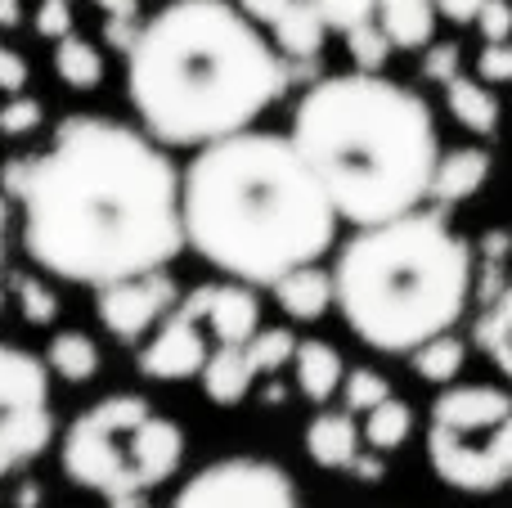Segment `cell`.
<instances>
[{
	"label": "cell",
	"mask_w": 512,
	"mask_h": 508,
	"mask_svg": "<svg viewBox=\"0 0 512 508\" xmlns=\"http://www.w3.org/2000/svg\"><path fill=\"white\" fill-rule=\"evenodd\" d=\"M23 248L63 284L104 288L171 266L185 248L180 171L167 144L113 117H68L36 158L9 162Z\"/></svg>",
	"instance_id": "cell-1"
},
{
	"label": "cell",
	"mask_w": 512,
	"mask_h": 508,
	"mask_svg": "<svg viewBox=\"0 0 512 508\" xmlns=\"http://www.w3.org/2000/svg\"><path fill=\"white\" fill-rule=\"evenodd\" d=\"M5 221H9V194L0 198V230H5Z\"/></svg>",
	"instance_id": "cell-42"
},
{
	"label": "cell",
	"mask_w": 512,
	"mask_h": 508,
	"mask_svg": "<svg viewBox=\"0 0 512 508\" xmlns=\"http://www.w3.org/2000/svg\"><path fill=\"white\" fill-rule=\"evenodd\" d=\"M90 5L104 9V41L113 50H131L135 36H140V0H90Z\"/></svg>",
	"instance_id": "cell-28"
},
{
	"label": "cell",
	"mask_w": 512,
	"mask_h": 508,
	"mask_svg": "<svg viewBox=\"0 0 512 508\" xmlns=\"http://www.w3.org/2000/svg\"><path fill=\"white\" fill-rule=\"evenodd\" d=\"M463 360H468V347H463V338L454 329L450 333H436V338H427L423 347L409 351V365H414V374L423 378V383H432V387L459 383Z\"/></svg>",
	"instance_id": "cell-22"
},
{
	"label": "cell",
	"mask_w": 512,
	"mask_h": 508,
	"mask_svg": "<svg viewBox=\"0 0 512 508\" xmlns=\"http://www.w3.org/2000/svg\"><path fill=\"white\" fill-rule=\"evenodd\" d=\"M248 347V356H252V365H256V374L261 378H274L283 365H292L297 360V347L301 342L292 338V329H256V338L243 342Z\"/></svg>",
	"instance_id": "cell-27"
},
{
	"label": "cell",
	"mask_w": 512,
	"mask_h": 508,
	"mask_svg": "<svg viewBox=\"0 0 512 508\" xmlns=\"http://www.w3.org/2000/svg\"><path fill=\"white\" fill-rule=\"evenodd\" d=\"M207 360V333L185 306L167 315V320L153 329V338L144 342L140 351V374L153 378V383H185V378H203Z\"/></svg>",
	"instance_id": "cell-12"
},
{
	"label": "cell",
	"mask_w": 512,
	"mask_h": 508,
	"mask_svg": "<svg viewBox=\"0 0 512 508\" xmlns=\"http://www.w3.org/2000/svg\"><path fill=\"white\" fill-rule=\"evenodd\" d=\"M270 293H274V302H279V311L288 315V320H297V324L324 320L328 306H337L333 270H324L319 261H310V266H297V270H288V275H279L270 284Z\"/></svg>",
	"instance_id": "cell-16"
},
{
	"label": "cell",
	"mask_w": 512,
	"mask_h": 508,
	"mask_svg": "<svg viewBox=\"0 0 512 508\" xmlns=\"http://www.w3.org/2000/svg\"><path fill=\"white\" fill-rule=\"evenodd\" d=\"M427 464L436 482L463 495L512 486V392L490 383H450L427 410Z\"/></svg>",
	"instance_id": "cell-7"
},
{
	"label": "cell",
	"mask_w": 512,
	"mask_h": 508,
	"mask_svg": "<svg viewBox=\"0 0 512 508\" xmlns=\"http://www.w3.org/2000/svg\"><path fill=\"white\" fill-rule=\"evenodd\" d=\"M27 86V59L9 45H0V95H23Z\"/></svg>",
	"instance_id": "cell-36"
},
{
	"label": "cell",
	"mask_w": 512,
	"mask_h": 508,
	"mask_svg": "<svg viewBox=\"0 0 512 508\" xmlns=\"http://www.w3.org/2000/svg\"><path fill=\"white\" fill-rule=\"evenodd\" d=\"M441 90H445V108L454 113V122H459L463 131L481 135V140L499 131V99H495V90H490V81L459 72V77H450Z\"/></svg>",
	"instance_id": "cell-19"
},
{
	"label": "cell",
	"mask_w": 512,
	"mask_h": 508,
	"mask_svg": "<svg viewBox=\"0 0 512 508\" xmlns=\"http://www.w3.org/2000/svg\"><path fill=\"white\" fill-rule=\"evenodd\" d=\"M18 293V311H23L27 324H41V329H50L54 320H59V293H54L45 279H18L14 284Z\"/></svg>",
	"instance_id": "cell-30"
},
{
	"label": "cell",
	"mask_w": 512,
	"mask_h": 508,
	"mask_svg": "<svg viewBox=\"0 0 512 508\" xmlns=\"http://www.w3.org/2000/svg\"><path fill=\"white\" fill-rule=\"evenodd\" d=\"M292 369H297V392L306 396V401L324 405V401H333V396H342L346 365H342V351H337L333 342L306 338L297 347V360H292Z\"/></svg>",
	"instance_id": "cell-18"
},
{
	"label": "cell",
	"mask_w": 512,
	"mask_h": 508,
	"mask_svg": "<svg viewBox=\"0 0 512 508\" xmlns=\"http://www.w3.org/2000/svg\"><path fill=\"white\" fill-rule=\"evenodd\" d=\"M171 508H301V495L288 468L270 459L234 455L198 468L176 491Z\"/></svg>",
	"instance_id": "cell-9"
},
{
	"label": "cell",
	"mask_w": 512,
	"mask_h": 508,
	"mask_svg": "<svg viewBox=\"0 0 512 508\" xmlns=\"http://www.w3.org/2000/svg\"><path fill=\"white\" fill-rule=\"evenodd\" d=\"M180 212L185 248L252 288L319 261L342 225L292 135L256 126L194 149L180 171Z\"/></svg>",
	"instance_id": "cell-3"
},
{
	"label": "cell",
	"mask_w": 512,
	"mask_h": 508,
	"mask_svg": "<svg viewBox=\"0 0 512 508\" xmlns=\"http://www.w3.org/2000/svg\"><path fill=\"white\" fill-rule=\"evenodd\" d=\"M337 311L373 351L409 356L450 333L477 293V252L445 221V207H414L355 225L333 261Z\"/></svg>",
	"instance_id": "cell-5"
},
{
	"label": "cell",
	"mask_w": 512,
	"mask_h": 508,
	"mask_svg": "<svg viewBox=\"0 0 512 508\" xmlns=\"http://www.w3.org/2000/svg\"><path fill=\"white\" fill-rule=\"evenodd\" d=\"M54 72L68 90H95L104 81V54L81 32H68L54 41Z\"/></svg>",
	"instance_id": "cell-24"
},
{
	"label": "cell",
	"mask_w": 512,
	"mask_h": 508,
	"mask_svg": "<svg viewBox=\"0 0 512 508\" xmlns=\"http://www.w3.org/2000/svg\"><path fill=\"white\" fill-rule=\"evenodd\" d=\"M436 0H378V23L396 41V50H427L436 41Z\"/></svg>",
	"instance_id": "cell-20"
},
{
	"label": "cell",
	"mask_w": 512,
	"mask_h": 508,
	"mask_svg": "<svg viewBox=\"0 0 512 508\" xmlns=\"http://www.w3.org/2000/svg\"><path fill=\"white\" fill-rule=\"evenodd\" d=\"M23 23V0H0V27H18Z\"/></svg>",
	"instance_id": "cell-38"
},
{
	"label": "cell",
	"mask_w": 512,
	"mask_h": 508,
	"mask_svg": "<svg viewBox=\"0 0 512 508\" xmlns=\"http://www.w3.org/2000/svg\"><path fill=\"white\" fill-rule=\"evenodd\" d=\"M387 396H396V392H391V383L378 374V369H351V374H346V383H342V405L351 414L378 410Z\"/></svg>",
	"instance_id": "cell-29"
},
{
	"label": "cell",
	"mask_w": 512,
	"mask_h": 508,
	"mask_svg": "<svg viewBox=\"0 0 512 508\" xmlns=\"http://www.w3.org/2000/svg\"><path fill=\"white\" fill-rule=\"evenodd\" d=\"M306 455L328 473H351L364 455V428L351 410H319L306 423Z\"/></svg>",
	"instance_id": "cell-14"
},
{
	"label": "cell",
	"mask_w": 512,
	"mask_h": 508,
	"mask_svg": "<svg viewBox=\"0 0 512 508\" xmlns=\"http://www.w3.org/2000/svg\"><path fill=\"white\" fill-rule=\"evenodd\" d=\"M288 59H319L328 32L378 18V0H239Z\"/></svg>",
	"instance_id": "cell-10"
},
{
	"label": "cell",
	"mask_w": 512,
	"mask_h": 508,
	"mask_svg": "<svg viewBox=\"0 0 512 508\" xmlns=\"http://www.w3.org/2000/svg\"><path fill=\"white\" fill-rule=\"evenodd\" d=\"M490 171H495V158L481 144H459V149H445L441 162H436L432 176V203L436 207H459L468 198H477L486 189Z\"/></svg>",
	"instance_id": "cell-15"
},
{
	"label": "cell",
	"mask_w": 512,
	"mask_h": 508,
	"mask_svg": "<svg viewBox=\"0 0 512 508\" xmlns=\"http://www.w3.org/2000/svg\"><path fill=\"white\" fill-rule=\"evenodd\" d=\"M14 504H18V508H41V486H36V482H27V486H18V495H14Z\"/></svg>",
	"instance_id": "cell-39"
},
{
	"label": "cell",
	"mask_w": 512,
	"mask_h": 508,
	"mask_svg": "<svg viewBox=\"0 0 512 508\" xmlns=\"http://www.w3.org/2000/svg\"><path fill=\"white\" fill-rule=\"evenodd\" d=\"M288 81V54L239 0H171L126 50V99L167 149L248 131Z\"/></svg>",
	"instance_id": "cell-2"
},
{
	"label": "cell",
	"mask_w": 512,
	"mask_h": 508,
	"mask_svg": "<svg viewBox=\"0 0 512 508\" xmlns=\"http://www.w3.org/2000/svg\"><path fill=\"white\" fill-rule=\"evenodd\" d=\"M41 99H32V95H9L5 104H0V131L5 135H27V131H36L41 126Z\"/></svg>",
	"instance_id": "cell-31"
},
{
	"label": "cell",
	"mask_w": 512,
	"mask_h": 508,
	"mask_svg": "<svg viewBox=\"0 0 512 508\" xmlns=\"http://www.w3.org/2000/svg\"><path fill=\"white\" fill-rule=\"evenodd\" d=\"M477 77L490 86H512V41H486L477 54Z\"/></svg>",
	"instance_id": "cell-33"
},
{
	"label": "cell",
	"mask_w": 512,
	"mask_h": 508,
	"mask_svg": "<svg viewBox=\"0 0 512 508\" xmlns=\"http://www.w3.org/2000/svg\"><path fill=\"white\" fill-rule=\"evenodd\" d=\"M342 41H346V54H351V63L360 72H382L391 59V50H396V41L387 36V27H382L378 18L355 23L351 32H342Z\"/></svg>",
	"instance_id": "cell-26"
},
{
	"label": "cell",
	"mask_w": 512,
	"mask_h": 508,
	"mask_svg": "<svg viewBox=\"0 0 512 508\" xmlns=\"http://www.w3.org/2000/svg\"><path fill=\"white\" fill-rule=\"evenodd\" d=\"M288 135L351 225L391 221L432 198L436 117L418 90L391 77L355 68L310 81Z\"/></svg>",
	"instance_id": "cell-4"
},
{
	"label": "cell",
	"mask_w": 512,
	"mask_h": 508,
	"mask_svg": "<svg viewBox=\"0 0 512 508\" xmlns=\"http://www.w3.org/2000/svg\"><path fill=\"white\" fill-rule=\"evenodd\" d=\"M481 5H486V0H436V9H441V18H450V23H459V27L477 23Z\"/></svg>",
	"instance_id": "cell-37"
},
{
	"label": "cell",
	"mask_w": 512,
	"mask_h": 508,
	"mask_svg": "<svg viewBox=\"0 0 512 508\" xmlns=\"http://www.w3.org/2000/svg\"><path fill=\"white\" fill-rule=\"evenodd\" d=\"M477 32L486 41H512V0H486L477 14Z\"/></svg>",
	"instance_id": "cell-34"
},
{
	"label": "cell",
	"mask_w": 512,
	"mask_h": 508,
	"mask_svg": "<svg viewBox=\"0 0 512 508\" xmlns=\"http://www.w3.org/2000/svg\"><path fill=\"white\" fill-rule=\"evenodd\" d=\"M459 63H463L459 41H432L423 50V77L436 81V86H445L450 77H459Z\"/></svg>",
	"instance_id": "cell-32"
},
{
	"label": "cell",
	"mask_w": 512,
	"mask_h": 508,
	"mask_svg": "<svg viewBox=\"0 0 512 508\" xmlns=\"http://www.w3.org/2000/svg\"><path fill=\"white\" fill-rule=\"evenodd\" d=\"M180 297L185 293L176 288V275L162 266V270H144V275L95 288V315L117 342H140L144 333H153L176 311Z\"/></svg>",
	"instance_id": "cell-11"
},
{
	"label": "cell",
	"mask_w": 512,
	"mask_h": 508,
	"mask_svg": "<svg viewBox=\"0 0 512 508\" xmlns=\"http://www.w3.org/2000/svg\"><path fill=\"white\" fill-rule=\"evenodd\" d=\"M185 464V428L144 396L113 392L81 410L63 432V473L104 500L149 495Z\"/></svg>",
	"instance_id": "cell-6"
},
{
	"label": "cell",
	"mask_w": 512,
	"mask_h": 508,
	"mask_svg": "<svg viewBox=\"0 0 512 508\" xmlns=\"http://www.w3.org/2000/svg\"><path fill=\"white\" fill-rule=\"evenodd\" d=\"M50 374L41 356L0 342V477L36 464L54 441Z\"/></svg>",
	"instance_id": "cell-8"
},
{
	"label": "cell",
	"mask_w": 512,
	"mask_h": 508,
	"mask_svg": "<svg viewBox=\"0 0 512 508\" xmlns=\"http://www.w3.org/2000/svg\"><path fill=\"white\" fill-rule=\"evenodd\" d=\"M288 401V387L283 383H265V405H283Z\"/></svg>",
	"instance_id": "cell-41"
},
{
	"label": "cell",
	"mask_w": 512,
	"mask_h": 508,
	"mask_svg": "<svg viewBox=\"0 0 512 508\" xmlns=\"http://www.w3.org/2000/svg\"><path fill=\"white\" fill-rule=\"evenodd\" d=\"M45 365L54 369V378L63 383H90L99 374V347L90 333L81 329H63L50 338V351H45Z\"/></svg>",
	"instance_id": "cell-23"
},
{
	"label": "cell",
	"mask_w": 512,
	"mask_h": 508,
	"mask_svg": "<svg viewBox=\"0 0 512 508\" xmlns=\"http://www.w3.org/2000/svg\"><path fill=\"white\" fill-rule=\"evenodd\" d=\"M108 508H153L149 495H117V500H108Z\"/></svg>",
	"instance_id": "cell-40"
},
{
	"label": "cell",
	"mask_w": 512,
	"mask_h": 508,
	"mask_svg": "<svg viewBox=\"0 0 512 508\" xmlns=\"http://www.w3.org/2000/svg\"><path fill=\"white\" fill-rule=\"evenodd\" d=\"M36 32L59 41V36L72 32V9L68 0H41V14H36Z\"/></svg>",
	"instance_id": "cell-35"
},
{
	"label": "cell",
	"mask_w": 512,
	"mask_h": 508,
	"mask_svg": "<svg viewBox=\"0 0 512 508\" xmlns=\"http://www.w3.org/2000/svg\"><path fill=\"white\" fill-rule=\"evenodd\" d=\"M256 365H252V356H248V347L243 342H216V351H212V360H207V369H203V392H207V401H216V405H243V396L256 387Z\"/></svg>",
	"instance_id": "cell-17"
},
{
	"label": "cell",
	"mask_w": 512,
	"mask_h": 508,
	"mask_svg": "<svg viewBox=\"0 0 512 508\" xmlns=\"http://www.w3.org/2000/svg\"><path fill=\"white\" fill-rule=\"evenodd\" d=\"M477 347L504 378H512V279L486 302L477 320Z\"/></svg>",
	"instance_id": "cell-21"
},
{
	"label": "cell",
	"mask_w": 512,
	"mask_h": 508,
	"mask_svg": "<svg viewBox=\"0 0 512 508\" xmlns=\"http://www.w3.org/2000/svg\"><path fill=\"white\" fill-rule=\"evenodd\" d=\"M180 306H185L216 342H248V338H256V329H261V302H256L252 284H243V279L198 284L180 297Z\"/></svg>",
	"instance_id": "cell-13"
},
{
	"label": "cell",
	"mask_w": 512,
	"mask_h": 508,
	"mask_svg": "<svg viewBox=\"0 0 512 508\" xmlns=\"http://www.w3.org/2000/svg\"><path fill=\"white\" fill-rule=\"evenodd\" d=\"M409 437H414V410H409L400 396H387L378 410L364 414V446L378 450V455L400 450Z\"/></svg>",
	"instance_id": "cell-25"
}]
</instances>
